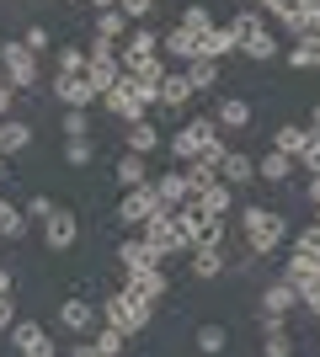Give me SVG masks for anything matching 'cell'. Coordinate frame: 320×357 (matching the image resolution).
<instances>
[{"mask_svg": "<svg viewBox=\"0 0 320 357\" xmlns=\"http://www.w3.org/2000/svg\"><path fill=\"white\" fill-rule=\"evenodd\" d=\"M203 203H208L213 213H224V219H229V208H235V187H229V181L219 176V181L208 187V192H203Z\"/></svg>", "mask_w": 320, "mask_h": 357, "instance_id": "cell-39", "label": "cell"}, {"mask_svg": "<svg viewBox=\"0 0 320 357\" xmlns=\"http://www.w3.org/2000/svg\"><path fill=\"white\" fill-rule=\"evenodd\" d=\"M241 6H261V0H241Z\"/></svg>", "mask_w": 320, "mask_h": 357, "instance_id": "cell-58", "label": "cell"}, {"mask_svg": "<svg viewBox=\"0 0 320 357\" xmlns=\"http://www.w3.org/2000/svg\"><path fill=\"white\" fill-rule=\"evenodd\" d=\"M11 347H16L22 357H54V352H59V347H54V336H48L38 320H16V326H11Z\"/></svg>", "mask_w": 320, "mask_h": 357, "instance_id": "cell-9", "label": "cell"}, {"mask_svg": "<svg viewBox=\"0 0 320 357\" xmlns=\"http://www.w3.org/2000/svg\"><path fill=\"white\" fill-rule=\"evenodd\" d=\"M59 326H64V331H91V326H96V304H91V298H64Z\"/></svg>", "mask_w": 320, "mask_h": 357, "instance_id": "cell-26", "label": "cell"}, {"mask_svg": "<svg viewBox=\"0 0 320 357\" xmlns=\"http://www.w3.org/2000/svg\"><path fill=\"white\" fill-rule=\"evenodd\" d=\"M59 128H64V139H91V112L86 107H64Z\"/></svg>", "mask_w": 320, "mask_h": 357, "instance_id": "cell-35", "label": "cell"}, {"mask_svg": "<svg viewBox=\"0 0 320 357\" xmlns=\"http://www.w3.org/2000/svg\"><path fill=\"white\" fill-rule=\"evenodd\" d=\"M144 160H150V155H134V149H128V155H123V160L112 165L123 187H144V181H150V165H144Z\"/></svg>", "mask_w": 320, "mask_h": 357, "instance_id": "cell-31", "label": "cell"}, {"mask_svg": "<svg viewBox=\"0 0 320 357\" xmlns=\"http://www.w3.org/2000/svg\"><path fill=\"white\" fill-rule=\"evenodd\" d=\"M294 165H299V160H294L289 149H277V144H273V149L257 160V176H261V181H289V176H294Z\"/></svg>", "mask_w": 320, "mask_h": 357, "instance_id": "cell-25", "label": "cell"}, {"mask_svg": "<svg viewBox=\"0 0 320 357\" xmlns=\"http://www.w3.org/2000/svg\"><path fill=\"white\" fill-rule=\"evenodd\" d=\"M11 91H16V86L6 80V75H0V118H11Z\"/></svg>", "mask_w": 320, "mask_h": 357, "instance_id": "cell-50", "label": "cell"}, {"mask_svg": "<svg viewBox=\"0 0 320 357\" xmlns=\"http://www.w3.org/2000/svg\"><path fill=\"white\" fill-rule=\"evenodd\" d=\"M213 123H219L224 134H241V128H251V102H245V96H219V107H213Z\"/></svg>", "mask_w": 320, "mask_h": 357, "instance_id": "cell-18", "label": "cell"}, {"mask_svg": "<svg viewBox=\"0 0 320 357\" xmlns=\"http://www.w3.org/2000/svg\"><path fill=\"white\" fill-rule=\"evenodd\" d=\"M241 235H245V251L251 256H267L289 240V219L277 208H241Z\"/></svg>", "mask_w": 320, "mask_h": 357, "instance_id": "cell-1", "label": "cell"}, {"mask_svg": "<svg viewBox=\"0 0 320 357\" xmlns=\"http://www.w3.org/2000/svg\"><path fill=\"white\" fill-rule=\"evenodd\" d=\"M310 32H320V0H310Z\"/></svg>", "mask_w": 320, "mask_h": 357, "instance_id": "cell-53", "label": "cell"}, {"mask_svg": "<svg viewBox=\"0 0 320 357\" xmlns=\"http://www.w3.org/2000/svg\"><path fill=\"white\" fill-rule=\"evenodd\" d=\"M123 347H128V331H118V326H102V331H96V342H91V352H96V357H118Z\"/></svg>", "mask_w": 320, "mask_h": 357, "instance_id": "cell-34", "label": "cell"}, {"mask_svg": "<svg viewBox=\"0 0 320 357\" xmlns=\"http://www.w3.org/2000/svg\"><path fill=\"white\" fill-rule=\"evenodd\" d=\"M0 235H6V240H22V235H27V208H11L6 197H0Z\"/></svg>", "mask_w": 320, "mask_h": 357, "instance_id": "cell-36", "label": "cell"}, {"mask_svg": "<svg viewBox=\"0 0 320 357\" xmlns=\"http://www.w3.org/2000/svg\"><path fill=\"white\" fill-rule=\"evenodd\" d=\"M289 64L294 70H320V32H305V38L289 48Z\"/></svg>", "mask_w": 320, "mask_h": 357, "instance_id": "cell-30", "label": "cell"}, {"mask_svg": "<svg viewBox=\"0 0 320 357\" xmlns=\"http://www.w3.org/2000/svg\"><path fill=\"white\" fill-rule=\"evenodd\" d=\"M54 208H59V203H54V197H43V192H38V197H27V219H38V224H43Z\"/></svg>", "mask_w": 320, "mask_h": 357, "instance_id": "cell-47", "label": "cell"}, {"mask_svg": "<svg viewBox=\"0 0 320 357\" xmlns=\"http://www.w3.org/2000/svg\"><path fill=\"white\" fill-rule=\"evenodd\" d=\"M261 6L283 22V32H294V38L310 32V0H261Z\"/></svg>", "mask_w": 320, "mask_h": 357, "instance_id": "cell-16", "label": "cell"}, {"mask_svg": "<svg viewBox=\"0 0 320 357\" xmlns=\"http://www.w3.org/2000/svg\"><path fill=\"white\" fill-rule=\"evenodd\" d=\"M315 224H320V203H315Z\"/></svg>", "mask_w": 320, "mask_h": 357, "instance_id": "cell-59", "label": "cell"}, {"mask_svg": "<svg viewBox=\"0 0 320 357\" xmlns=\"http://www.w3.org/2000/svg\"><path fill=\"white\" fill-rule=\"evenodd\" d=\"M54 102H59V107H91L96 86L86 80V75H59V70H54Z\"/></svg>", "mask_w": 320, "mask_h": 357, "instance_id": "cell-13", "label": "cell"}, {"mask_svg": "<svg viewBox=\"0 0 320 357\" xmlns=\"http://www.w3.org/2000/svg\"><path fill=\"white\" fill-rule=\"evenodd\" d=\"M294 304H299V288H294L289 278H273V283L261 288V310H273V314H289Z\"/></svg>", "mask_w": 320, "mask_h": 357, "instance_id": "cell-24", "label": "cell"}, {"mask_svg": "<svg viewBox=\"0 0 320 357\" xmlns=\"http://www.w3.org/2000/svg\"><path fill=\"white\" fill-rule=\"evenodd\" d=\"M310 203H320V176H310Z\"/></svg>", "mask_w": 320, "mask_h": 357, "instance_id": "cell-54", "label": "cell"}, {"mask_svg": "<svg viewBox=\"0 0 320 357\" xmlns=\"http://www.w3.org/2000/svg\"><path fill=\"white\" fill-rule=\"evenodd\" d=\"M27 144H32V123L6 118V134H0V155H22Z\"/></svg>", "mask_w": 320, "mask_h": 357, "instance_id": "cell-32", "label": "cell"}, {"mask_svg": "<svg viewBox=\"0 0 320 357\" xmlns=\"http://www.w3.org/2000/svg\"><path fill=\"white\" fill-rule=\"evenodd\" d=\"M310 128H315V134H320V102L310 107Z\"/></svg>", "mask_w": 320, "mask_h": 357, "instance_id": "cell-55", "label": "cell"}, {"mask_svg": "<svg viewBox=\"0 0 320 357\" xmlns=\"http://www.w3.org/2000/svg\"><path fill=\"white\" fill-rule=\"evenodd\" d=\"M86 64H91V48H59L54 70L59 75H86Z\"/></svg>", "mask_w": 320, "mask_h": 357, "instance_id": "cell-40", "label": "cell"}, {"mask_svg": "<svg viewBox=\"0 0 320 357\" xmlns=\"http://www.w3.org/2000/svg\"><path fill=\"white\" fill-rule=\"evenodd\" d=\"M187 267H192L198 283H213V278L224 272V245H192V261H187Z\"/></svg>", "mask_w": 320, "mask_h": 357, "instance_id": "cell-22", "label": "cell"}, {"mask_svg": "<svg viewBox=\"0 0 320 357\" xmlns=\"http://www.w3.org/2000/svg\"><path fill=\"white\" fill-rule=\"evenodd\" d=\"M150 314H155V298H139L134 288H118V294L102 298V320L118 326V331H128V336H139V331L150 326Z\"/></svg>", "mask_w": 320, "mask_h": 357, "instance_id": "cell-2", "label": "cell"}, {"mask_svg": "<svg viewBox=\"0 0 320 357\" xmlns=\"http://www.w3.org/2000/svg\"><path fill=\"white\" fill-rule=\"evenodd\" d=\"M22 43H27L32 54H48V43H54V32H48V27H38V22H32V27L22 32Z\"/></svg>", "mask_w": 320, "mask_h": 357, "instance_id": "cell-46", "label": "cell"}, {"mask_svg": "<svg viewBox=\"0 0 320 357\" xmlns=\"http://www.w3.org/2000/svg\"><path fill=\"white\" fill-rule=\"evenodd\" d=\"M198 54H203V59H224V54H241V38H235V27H229V22H224V27L213 22V27L198 38Z\"/></svg>", "mask_w": 320, "mask_h": 357, "instance_id": "cell-20", "label": "cell"}, {"mask_svg": "<svg viewBox=\"0 0 320 357\" xmlns=\"http://www.w3.org/2000/svg\"><path fill=\"white\" fill-rule=\"evenodd\" d=\"M283 278L299 288V304H305L310 288H320V261H315V256H305V251H294L289 261H283Z\"/></svg>", "mask_w": 320, "mask_h": 357, "instance_id": "cell-15", "label": "cell"}, {"mask_svg": "<svg viewBox=\"0 0 320 357\" xmlns=\"http://www.w3.org/2000/svg\"><path fill=\"white\" fill-rule=\"evenodd\" d=\"M241 54H245V59H257V64H267V59H277V38H273V32H257V38H245V43H241Z\"/></svg>", "mask_w": 320, "mask_h": 357, "instance_id": "cell-38", "label": "cell"}, {"mask_svg": "<svg viewBox=\"0 0 320 357\" xmlns=\"http://www.w3.org/2000/svg\"><path fill=\"white\" fill-rule=\"evenodd\" d=\"M139 235L150 240V245H155L160 256L192 251V240H187V224H182V208H160V213H155L150 224H144V229H139Z\"/></svg>", "mask_w": 320, "mask_h": 357, "instance_id": "cell-3", "label": "cell"}, {"mask_svg": "<svg viewBox=\"0 0 320 357\" xmlns=\"http://www.w3.org/2000/svg\"><path fill=\"white\" fill-rule=\"evenodd\" d=\"M16 326V294H0V331Z\"/></svg>", "mask_w": 320, "mask_h": 357, "instance_id": "cell-48", "label": "cell"}, {"mask_svg": "<svg viewBox=\"0 0 320 357\" xmlns=\"http://www.w3.org/2000/svg\"><path fill=\"white\" fill-rule=\"evenodd\" d=\"M273 144H277V149H289L294 160H305L310 149L320 144V134H315V128H305V123H283V128L273 134Z\"/></svg>", "mask_w": 320, "mask_h": 357, "instance_id": "cell-17", "label": "cell"}, {"mask_svg": "<svg viewBox=\"0 0 320 357\" xmlns=\"http://www.w3.org/2000/svg\"><path fill=\"white\" fill-rule=\"evenodd\" d=\"M123 139H128V149H134V155H155V149H160V134H155V123H150V118L123 123Z\"/></svg>", "mask_w": 320, "mask_h": 357, "instance_id": "cell-27", "label": "cell"}, {"mask_svg": "<svg viewBox=\"0 0 320 357\" xmlns=\"http://www.w3.org/2000/svg\"><path fill=\"white\" fill-rule=\"evenodd\" d=\"M305 310H310V320H320V288H310V294H305Z\"/></svg>", "mask_w": 320, "mask_h": 357, "instance_id": "cell-52", "label": "cell"}, {"mask_svg": "<svg viewBox=\"0 0 320 357\" xmlns=\"http://www.w3.org/2000/svg\"><path fill=\"white\" fill-rule=\"evenodd\" d=\"M187 75H192V86H198V91H213V86H219V59H203V54H198V59H187Z\"/></svg>", "mask_w": 320, "mask_h": 357, "instance_id": "cell-37", "label": "cell"}, {"mask_svg": "<svg viewBox=\"0 0 320 357\" xmlns=\"http://www.w3.org/2000/svg\"><path fill=\"white\" fill-rule=\"evenodd\" d=\"M118 6H123L128 16H134V22H144V16L155 11V0H118Z\"/></svg>", "mask_w": 320, "mask_h": 357, "instance_id": "cell-49", "label": "cell"}, {"mask_svg": "<svg viewBox=\"0 0 320 357\" xmlns=\"http://www.w3.org/2000/svg\"><path fill=\"white\" fill-rule=\"evenodd\" d=\"M182 176H187V192L203 197L213 181H219V165H208V160H182Z\"/></svg>", "mask_w": 320, "mask_h": 357, "instance_id": "cell-28", "label": "cell"}, {"mask_svg": "<svg viewBox=\"0 0 320 357\" xmlns=\"http://www.w3.org/2000/svg\"><path fill=\"white\" fill-rule=\"evenodd\" d=\"M0 75H6L16 91L38 86V54H32L22 38H6V43H0Z\"/></svg>", "mask_w": 320, "mask_h": 357, "instance_id": "cell-6", "label": "cell"}, {"mask_svg": "<svg viewBox=\"0 0 320 357\" xmlns=\"http://www.w3.org/2000/svg\"><path fill=\"white\" fill-rule=\"evenodd\" d=\"M219 176H224L229 187H251V181H257V160L241 155V149H229L224 160H219Z\"/></svg>", "mask_w": 320, "mask_h": 357, "instance_id": "cell-23", "label": "cell"}, {"mask_svg": "<svg viewBox=\"0 0 320 357\" xmlns=\"http://www.w3.org/2000/svg\"><path fill=\"white\" fill-rule=\"evenodd\" d=\"M198 38H203V32H192V27L176 22L171 32H160V54H166L171 64H187V59H198Z\"/></svg>", "mask_w": 320, "mask_h": 357, "instance_id": "cell-14", "label": "cell"}, {"mask_svg": "<svg viewBox=\"0 0 320 357\" xmlns=\"http://www.w3.org/2000/svg\"><path fill=\"white\" fill-rule=\"evenodd\" d=\"M182 27L208 32V27H213V11H208V6H187V11H182Z\"/></svg>", "mask_w": 320, "mask_h": 357, "instance_id": "cell-45", "label": "cell"}, {"mask_svg": "<svg viewBox=\"0 0 320 357\" xmlns=\"http://www.w3.org/2000/svg\"><path fill=\"white\" fill-rule=\"evenodd\" d=\"M294 251H305V256H315V261H320V224H305V229L294 235Z\"/></svg>", "mask_w": 320, "mask_h": 357, "instance_id": "cell-43", "label": "cell"}, {"mask_svg": "<svg viewBox=\"0 0 320 357\" xmlns=\"http://www.w3.org/2000/svg\"><path fill=\"white\" fill-rule=\"evenodd\" d=\"M0 134H6V118H0Z\"/></svg>", "mask_w": 320, "mask_h": 357, "instance_id": "cell-60", "label": "cell"}, {"mask_svg": "<svg viewBox=\"0 0 320 357\" xmlns=\"http://www.w3.org/2000/svg\"><path fill=\"white\" fill-rule=\"evenodd\" d=\"M160 208H166V197H160V187H155V181H144V187H123L118 219L128 224V229H144V224H150V219H155Z\"/></svg>", "mask_w": 320, "mask_h": 357, "instance_id": "cell-5", "label": "cell"}, {"mask_svg": "<svg viewBox=\"0 0 320 357\" xmlns=\"http://www.w3.org/2000/svg\"><path fill=\"white\" fill-rule=\"evenodd\" d=\"M155 261H166V256L155 251L144 235H128V240L118 245V267H123V272H134V267H155Z\"/></svg>", "mask_w": 320, "mask_h": 357, "instance_id": "cell-19", "label": "cell"}, {"mask_svg": "<svg viewBox=\"0 0 320 357\" xmlns=\"http://www.w3.org/2000/svg\"><path fill=\"white\" fill-rule=\"evenodd\" d=\"M198 96V86H192V75H187V64H171V75L160 80V107L166 112H182L187 102Z\"/></svg>", "mask_w": 320, "mask_h": 357, "instance_id": "cell-12", "label": "cell"}, {"mask_svg": "<svg viewBox=\"0 0 320 357\" xmlns=\"http://www.w3.org/2000/svg\"><path fill=\"white\" fill-rule=\"evenodd\" d=\"M261 352H267V357H289L294 352L289 331H267V336H261Z\"/></svg>", "mask_w": 320, "mask_h": 357, "instance_id": "cell-44", "label": "cell"}, {"mask_svg": "<svg viewBox=\"0 0 320 357\" xmlns=\"http://www.w3.org/2000/svg\"><path fill=\"white\" fill-rule=\"evenodd\" d=\"M182 224L192 245H224V213H213L203 197H187L182 203Z\"/></svg>", "mask_w": 320, "mask_h": 357, "instance_id": "cell-4", "label": "cell"}, {"mask_svg": "<svg viewBox=\"0 0 320 357\" xmlns=\"http://www.w3.org/2000/svg\"><path fill=\"white\" fill-rule=\"evenodd\" d=\"M96 144L91 139H64V165H91Z\"/></svg>", "mask_w": 320, "mask_h": 357, "instance_id": "cell-41", "label": "cell"}, {"mask_svg": "<svg viewBox=\"0 0 320 357\" xmlns=\"http://www.w3.org/2000/svg\"><path fill=\"white\" fill-rule=\"evenodd\" d=\"M150 54H160V32H150L144 22H134V27H128V43H123V54H118L123 70H139Z\"/></svg>", "mask_w": 320, "mask_h": 357, "instance_id": "cell-11", "label": "cell"}, {"mask_svg": "<svg viewBox=\"0 0 320 357\" xmlns=\"http://www.w3.org/2000/svg\"><path fill=\"white\" fill-rule=\"evenodd\" d=\"M123 288H134L139 298H160V294L171 288V278L160 272V261H155V267H134L128 278H123Z\"/></svg>", "mask_w": 320, "mask_h": 357, "instance_id": "cell-21", "label": "cell"}, {"mask_svg": "<svg viewBox=\"0 0 320 357\" xmlns=\"http://www.w3.org/2000/svg\"><path fill=\"white\" fill-rule=\"evenodd\" d=\"M155 187H160V197H166V208H182L187 197H192V192H187V176H182V171H166Z\"/></svg>", "mask_w": 320, "mask_h": 357, "instance_id": "cell-33", "label": "cell"}, {"mask_svg": "<svg viewBox=\"0 0 320 357\" xmlns=\"http://www.w3.org/2000/svg\"><path fill=\"white\" fill-rule=\"evenodd\" d=\"M75 240H80V219L70 208H54L43 219V245H48V251H70Z\"/></svg>", "mask_w": 320, "mask_h": 357, "instance_id": "cell-10", "label": "cell"}, {"mask_svg": "<svg viewBox=\"0 0 320 357\" xmlns=\"http://www.w3.org/2000/svg\"><path fill=\"white\" fill-rule=\"evenodd\" d=\"M102 107H107V112H112L118 123H139L144 112H150V102H144V91H139V80H134L128 70H123V80H118V86H112V91L102 96Z\"/></svg>", "mask_w": 320, "mask_h": 357, "instance_id": "cell-8", "label": "cell"}, {"mask_svg": "<svg viewBox=\"0 0 320 357\" xmlns=\"http://www.w3.org/2000/svg\"><path fill=\"white\" fill-rule=\"evenodd\" d=\"M128 27H134V16L123 11V6H112V11H96V38H128Z\"/></svg>", "mask_w": 320, "mask_h": 357, "instance_id": "cell-29", "label": "cell"}, {"mask_svg": "<svg viewBox=\"0 0 320 357\" xmlns=\"http://www.w3.org/2000/svg\"><path fill=\"white\" fill-rule=\"evenodd\" d=\"M91 6H96V11H112V6H118V0H91Z\"/></svg>", "mask_w": 320, "mask_h": 357, "instance_id": "cell-57", "label": "cell"}, {"mask_svg": "<svg viewBox=\"0 0 320 357\" xmlns=\"http://www.w3.org/2000/svg\"><path fill=\"white\" fill-rule=\"evenodd\" d=\"M213 139H219V123H213V118H187L182 128L171 134V155H176V165H182V160H198Z\"/></svg>", "mask_w": 320, "mask_h": 357, "instance_id": "cell-7", "label": "cell"}, {"mask_svg": "<svg viewBox=\"0 0 320 357\" xmlns=\"http://www.w3.org/2000/svg\"><path fill=\"white\" fill-rule=\"evenodd\" d=\"M224 326H198V352H224Z\"/></svg>", "mask_w": 320, "mask_h": 357, "instance_id": "cell-42", "label": "cell"}, {"mask_svg": "<svg viewBox=\"0 0 320 357\" xmlns=\"http://www.w3.org/2000/svg\"><path fill=\"white\" fill-rule=\"evenodd\" d=\"M0 294H11V272L0 267Z\"/></svg>", "mask_w": 320, "mask_h": 357, "instance_id": "cell-56", "label": "cell"}, {"mask_svg": "<svg viewBox=\"0 0 320 357\" xmlns=\"http://www.w3.org/2000/svg\"><path fill=\"white\" fill-rule=\"evenodd\" d=\"M299 165H305L310 176H320V144H315V149H310V155H305V160H299Z\"/></svg>", "mask_w": 320, "mask_h": 357, "instance_id": "cell-51", "label": "cell"}]
</instances>
